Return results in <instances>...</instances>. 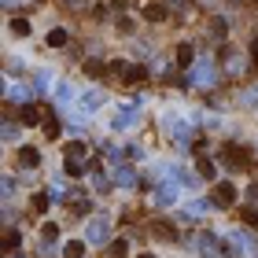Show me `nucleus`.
<instances>
[{
  "label": "nucleus",
  "instance_id": "obj_1",
  "mask_svg": "<svg viewBox=\"0 0 258 258\" xmlns=\"http://www.w3.org/2000/svg\"><path fill=\"white\" fill-rule=\"evenodd\" d=\"M221 159H225V166H232V170L247 166V151H243L240 144H225V148H221Z\"/></svg>",
  "mask_w": 258,
  "mask_h": 258
},
{
  "label": "nucleus",
  "instance_id": "obj_2",
  "mask_svg": "<svg viewBox=\"0 0 258 258\" xmlns=\"http://www.w3.org/2000/svg\"><path fill=\"white\" fill-rule=\"evenodd\" d=\"M85 240H89V243H107V221H103V218H92L89 229H85Z\"/></svg>",
  "mask_w": 258,
  "mask_h": 258
},
{
  "label": "nucleus",
  "instance_id": "obj_3",
  "mask_svg": "<svg viewBox=\"0 0 258 258\" xmlns=\"http://www.w3.org/2000/svg\"><path fill=\"white\" fill-rule=\"evenodd\" d=\"M196 247H199V254H203V258L221 254V243H218L214 236H210V232H199V236H196Z\"/></svg>",
  "mask_w": 258,
  "mask_h": 258
},
{
  "label": "nucleus",
  "instance_id": "obj_4",
  "mask_svg": "<svg viewBox=\"0 0 258 258\" xmlns=\"http://www.w3.org/2000/svg\"><path fill=\"white\" fill-rule=\"evenodd\" d=\"M214 203H218V207H232V203H236V188H232V184H218Z\"/></svg>",
  "mask_w": 258,
  "mask_h": 258
},
{
  "label": "nucleus",
  "instance_id": "obj_5",
  "mask_svg": "<svg viewBox=\"0 0 258 258\" xmlns=\"http://www.w3.org/2000/svg\"><path fill=\"white\" fill-rule=\"evenodd\" d=\"M19 162H22L26 170H33V166L41 162V151H37V148H22V151H19Z\"/></svg>",
  "mask_w": 258,
  "mask_h": 258
},
{
  "label": "nucleus",
  "instance_id": "obj_6",
  "mask_svg": "<svg viewBox=\"0 0 258 258\" xmlns=\"http://www.w3.org/2000/svg\"><path fill=\"white\" fill-rule=\"evenodd\" d=\"M19 118H22V125H37L41 122V111L33 107V103H22V111H19Z\"/></svg>",
  "mask_w": 258,
  "mask_h": 258
},
{
  "label": "nucleus",
  "instance_id": "obj_7",
  "mask_svg": "<svg viewBox=\"0 0 258 258\" xmlns=\"http://www.w3.org/2000/svg\"><path fill=\"white\" fill-rule=\"evenodd\" d=\"M100 103H103V96H100V92H85V96H81V103H78V107L85 111V114H92V111L100 107Z\"/></svg>",
  "mask_w": 258,
  "mask_h": 258
},
{
  "label": "nucleus",
  "instance_id": "obj_8",
  "mask_svg": "<svg viewBox=\"0 0 258 258\" xmlns=\"http://www.w3.org/2000/svg\"><path fill=\"white\" fill-rule=\"evenodd\" d=\"M144 19L148 22H162V19H166V8H162V4H148L144 8Z\"/></svg>",
  "mask_w": 258,
  "mask_h": 258
},
{
  "label": "nucleus",
  "instance_id": "obj_9",
  "mask_svg": "<svg viewBox=\"0 0 258 258\" xmlns=\"http://www.w3.org/2000/svg\"><path fill=\"white\" fill-rule=\"evenodd\" d=\"M63 258H85V243H81V240H70L67 247H63Z\"/></svg>",
  "mask_w": 258,
  "mask_h": 258
},
{
  "label": "nucleus",
  "instance_id": "obj_10",
  "mask_svg": "<svg viewBox=\"0 0 258 258\" xmlns=\"http://www.w3.org/2000/svg\"><path fill=\"white\" fill-rule=\"evenodd\" d=\"M151 232H155V236H162V240H173V236H177V229L166 225V221H155V225H151Z\"/></svg>",
  "mask_w": 258,
  "mask_h": 258
},
{
  "label": "nucleus",
  "instance_id": "obj_11",
  "mask_svg": "<svg viewBox=\"0 0 258 258\" xmlns=\"http://www.w3.org/2000/svg\"><path fill=\"white\" fill-rule=\"evenodd\" d=\"M114 181H118V184H125V188H133V184H137L133 170H125V166H118V170H114Z\"/></svg>",
  "mask_w": 258,
  "mask_h": 258
},
{
  "label": "nucleus",
  "instance_id": "obj_12",
  "mask_svg": "<svg viewBox=\"0 0 258 258\" xmlns=\"http://www.w3.org/2000/svg\"><path fill=\"white\" fill-rule=\"evenodd\" d=\"M122 78L137 85V81H144V78H148V70H144V67H125V74H122Z\"/></svg>",
  "mask_w": 258,
  "mask_h": 258
},
{
  "label": "nucleus",
  "instance_id": "obj_13",
  "mask_svg": "<svg viewBox=\"0 0 258 258\" xmlns=\"http://www.w3.org/2000/svg\"><path fill=\"white\" fill-rule=\"evenodd\" d=\"M44 41H48L52 48H63V44H67V30H48V37H44Z\"/></svg>",
  "mask_w": 258,
  "mask_h": 258
},
{
  "label": "nucleus",
  "instance_id": "obj_14",
  "mask_svg": "<svg viewBox=\"0 0 258 258\" xmlns=\"http://www.w3.org/2000/svg\"><path fill=\"white\" fill-rule=\"evenodd\" d=\"M192 59H196L192 44H181V48H177V63H181V67H192Z\"/></svg>",
  "mask_w": 258,
  "mask_h": 258
},
{
  "label": "nucleus",
  "instance_id": "obj_15",
  "mask_svg": "<svg viewBox=\"0 0 258 258\" xmlns=\"http://www.w3.org/2000/svg\"><path fill=\"white\" fill-rule=\"evenodd\" d=\"M11 30H15L19 37H30V19H11Z\"/></svg>",
  "mask_w": 258,
  "mask_h": 258
},
{
  "label": "nucleus",
  "instance_id": "obj_16",
  "mask_svg": "<svg viewBox=\"0 0 258 258\" xmlns=\"http://www.w3.org/2000/svg\"><path fill=\"white\" fill-rule=\"evenodd\" d=\"M67 173L70 177H81V173H85V162L81 159H67Z\"/></svg>",
  "mask_w": 258,
  "mask_h": 258
},
{
  "label": "nucleus",
  "instance_id": "obj_17",
  "mask_svg": "<svg viewBox=\"0 0 258 258\" xmlns=\"http://www.w3.org/2000/svg\"><path fill=\"white\" fill-rule=\"evenodd\" d=\"M19 243H22V236H19L15 229H8V232H4V247H8V251H15Z\"/></svg>",
  "mask_w": 258,
  "mask_h": 258
},
{
  "label": "nucleus",
  "instance_id": "obj_18",
  "mask_svg": "<svg viewBox=\"0 0 258 258\" xmlns=\"http://www.w3.org/2000/svg\"><path fill=\"white\" fill-rule=\"evenodd\" d=\"M85 155V140H74V144H67V159H78Z\"/></svg>",
  "mask_w": 258,
  "mask_h": 258
},
{
  "label": "nucleus",
  "instance_id": "obj_19",
  "mask_svg": "<svg viewBox=\"0 0 258 258\" xmlns=\"http://www.w3.org/2000/svg\"><path fill=\"white\" fill-rule=\"evenodd\" d=\"M70 210H74V214H85V210H89V199H81V196H70Z\"/></svg>",
  "mask_w": 258,
  "mask_h": 258
},
{
  "label": "nucleus",
  "instance_id": "obj_20",
  "mask_svg": "<svg viewBox=\"0 0 258 258\" xmlns=\"http://www.w3.org/2000/svg\"><path fill=\"white\" fill-rule=\"evenodd\" d=\"M48 192H44V196H33V210H37V214H44V210H48Z\"/></svg>",
  "mask_w": 258,
  "mask_h": 258
},
{
  "label": "nucleus",
  "instance_id": "obj_21",
  "mask_svg": "<svg viewBox=\"0 0 258 258\" xmlns=\"http://www.w3.org/2000/svg\"><path fill=\"white\" fill-rule=\"evenodd\" d=\"M59 133H63V129H59V122H55V118H48V122H44V137H52V140H55Z\"/></svg>",
  "mask_w": 258,
  "mask_h": 258
},
{
  "label": "nucleus",
  "instance_id": "obj_22",
  "mask_svg": "<svg viewBox=\"0 0 258 258\" xmlns=\"http://www.w3.org/2000/svg\"><path fill=\"white\" fill-rule=\"evenodd\" d=\"M85 74H89V78H100V74H103V63L89 59V63H85Z\"/></svg>",
  "mask_w": 258,
  "mask_h": 258
},
{
  "label": "nucleus",
  "instance_id": "obj_23",
  "mask_svg": "<svg viewBox=\"0 0 258 258\" xmlns=\"http://www.w3.org/2000/svg\"><path fill=\"white\" fill-rule=\"evenodd\" d=\"M125 247H129L125 240H114V243H111V258H125Z\"/></svg>",
  "mask_w": 258,
  "mask_h": 258
},
{
  "label": "nucleus",
  "instance_id": "obj_24",
  "mask_svg": "<svg viewBox=\"0 0 258 258\" xmlns=\"http://www.w3.org/2000/svg\"><path fill=\"white\" fill-rule=\"evenodd\" d=\"M199 173H203V177L210 181V177H214V173H218V170H214V162H207V159H199Z\"/></svg>",
  "mask_w": 258,
  "mask_h": 258
},
{
  "label": "nucleus",
  "instance_id": "obj_25",
  "mask_svg": "<svg viewBox=\"0 0 258 258\" xmlns=\"http://www.w3.org/2000/svg\"><path fill=\"white\" fill-rule=\"evenodd\" d=\"M41 236H44V240H55V236H59V225H52V221H48V225L41 229Z\"/></svg>",
  "mask_w": 258,
  "mask_h": 258
},
{
  "label": "nucleus",
  "instance_id": "obj_26",
  "mask_svg": "<svg viewBox=\"0 0 258 258\" xmlns=\"http://www.w3.org/2000/svg\"><path fill=\"white\" fill-rule=\"evenodd\" d=\"M243 221H247V225H258V210L254 207H243Z\"/></svg>",
  "mask_w": 258,
  "mask_h": 258
},
{
  "label": "nucleus",
  "instance_id": "obj_27",
  "mask_svg": "<svg viewBox=\"0 0 258 258\" xmlns=\"http://www.w3.org/2000/svg\"><path fill=\"white\" fill-rule=\"evenodd\" d=\"M15 137H19V125L8 122V125H4V140H15Z\"/></svg>",
  "mask_w": 258,
  "mask_h": 258
},
{
  "label": "nucleus",
  "instance_id": "obj_28",
  "mask_svg": "<svg viewBox=\"0 0 258 258\" xmlns=\"http://www.w3.org/2000/svg\"><path fill=\"white\" fill-rule=\"evenodd\" d=\"M251 199H254V203H258V184H251V192H247Z\"/></svg>",
  "mask_w": 258,
  "mask_h": 258
},
{
  "label": "nucleus",
  "instance_id": "obj_29",
  "mask_svg": "<svg viewBox=\"0 0 258 258\" xmlns=\"http://www.w3.org/2000/svg\"><path fill=\"white\" fill-rule=\"evenodd\" d=\"M140 258H155V254H140Z\"/></svg>",
  "mask_w": 258,
  "mask_h": 258
},
{
  "label": "nucleus",
  "instance_id": "obj_30",
  "mask_svg": "<svg viewBox=\"0 0 258 258\" xmlns=\"http://www.w3.org/2000/svg\"><path fill=\"white\" fill-rule=\"evenodd\" d=\"M63 4H74V0H63Z\"/></svg>",
  "mask_w": 258,
  "mask_h": 258
},
{
  "label": "nucleus",
  "instance_id": "obj_31",
  "mask_svg": "<svg viewBox=\"0 0 258 258\" xmlns=\"http://www.w3.org/2000/svg\"><path fill=\"white\" fill-rule=\"evenodd\" d=\"M251 4H258V0H251Z\"/></svg>",
  "mask_w": 258,
  "mask_h": 258
}]
</instances>
